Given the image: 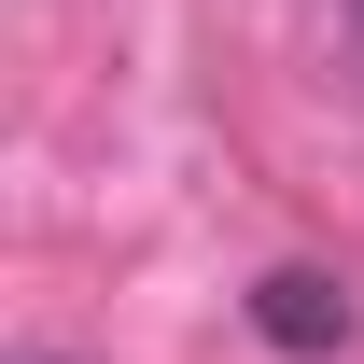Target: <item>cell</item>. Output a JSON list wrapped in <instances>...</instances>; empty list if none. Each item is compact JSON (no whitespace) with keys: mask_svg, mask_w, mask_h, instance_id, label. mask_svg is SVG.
I'll return each mask as SVG.
<instances>
[{"mask_svg":"<svg viewBox=\"0 0 364 364\" xmlns=\"http://www.w3.org/2000/svg\"><path fill=\"white\" fill-rule=\"evenodd\" d=\"M252 336H267V350H350V280L267 267V280H252Z\"/></svg>","mask_w":364,"mask_h":364,"instance_id":"6da1fadb","label":"cell"}]
</instances>
